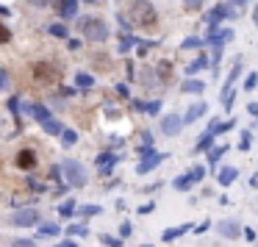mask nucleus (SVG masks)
Instances as JSON below:
<instances>
[{"instance_id": "cd10ccee", "label": "nucleus", "mask_w": 258, "mask_h": 247, "mask_svg": "<svg viewBox=\"0 0 258 247\" xmlns=\"http://www.w3.org/2000/svg\"><path fill=\"white\" fill-rule=\"evenodd\" d=\"M61 142H64V145H75L78 134H75V131H61Z\"/></svg>"}, {"instance_id": "0eeeda50", "label": "nucleus", "mask_w": 258, "mask_h": 247, "mask_svg": "<svg viewBox=\"0 0 258 247\" xmlns=\"http://www.w3.org/2000/svg\"><path fill=\"white\" fill-rule=\"evenodd\" d=\"M22 111L28 114V117H34V120H39V122H42V128L53 120V117H50V111L45 106H39V103H25V106H22Z\"/></svg>"}, {"instance_id": "a19ab883", "label": "nucleus", "mask_w": 258, "mask_h": 247, "mask_svg": "<svg viewBox=\"0 0 258 247\" xmlns=\"http://www.w3.org/2000/svg\"><path fill=\"white\" fill-rule=\"evenodd\" d=\"M131 45H133V39H131V36H125V39H122V45H119V50H128Z\"/></svg>"}, {"instance_id": "a211bd4d", "label": "nucleus", "mask_w": 258, "mask_h": 247, "mask_svg": "<svg viewBox=\"0 0 258 247\" xmlns=\"http://www.w3.org/2000/svg\"><path fill=\"white\" fill-rule=\"evenodd\" d=\"M236 167H222V170H219V184L222 186H230L233 184V181H236Z\"/></svg>"}, {"instance_id": "79ce46f5", "label": "nucleus", "mask_w": 258, "mask_h": 247, "mask_svg": "<svg viewBox=\"0 0 258 247\" xmlns=\"http://www.w3.org/2000/svg\"><path fill=\"white\" fill-rule=\"evenodd\" d=\"M117 92L122 95V98H128V86H125V84H119V86H117Z\"/></svg>"}, {"instance_id": "1a4fd4ad", "label": "nucleus", "mask_w": 258, "mask_h": 247, "mask_svg": "<svg viewBox=\"0 0 258 247\" xmlns=\"http://www.w3.org/2000/svg\"><path fill=\"white\" fill-rule=\"evenodd\" d=\"M225 17H233V6H230V3H219V6H216L214 11L206 17V20H208L211 28H216V22H222Z\"/></svg>"}, {"instance_id": "9b49d317", "label": "nucleus", "mask_w": 258, "mask_h": 247, "mask_svg": "<svg viewBox=\"0 0 258 247\" xmlns=\"http://www.w3.org/2000/svg\"><path fill=\"white\" fill-rule=\"evenodd\" d=\"M233 36H236V34H233L230 28H228V31H211V36L206 39V42H211L214 48H222V45H225V42H230Z\"/></svg>"}, {"instance_id": "8fccbe9b", "label": "nucleus", "mask_w": 258, "mask_h": 247, "mask_svg": "<svg viewBox=\"0 0 258 247\" xmlns=\"http://www.w3.org/2000/svg\"><path fill=\"white\" fill-rule=\"evenodd\" d=\"M145 247H150V245H145Z\"/></svg>"}, {"instance_id": "20e7f679", "label": "nucleus", "mask_w": 258, "mask_h": 247, "mask_svg": "<svg viewBox=\"0 0 258 247\" xmlns=\"http://www.w3.org/2000/svg\"><path fill=\"white\" fill-rule=\"evenodd\" d=\"M61 172H64V178H67V184H70V186H75V189L86 186V172H84V167H81L78 161L67 158V161L61 164Z\"/></svg>"}, {"instance_id": "37998d69", "label": "nucleus", "mask_w": 258, "mask_h": 247, "mask_svg": "<svg viewBox=\"0 0 258 247\" xmlns=\"http://www.w3.org/2000/svg\"><path fill=\"white\" fill-rule=\"evenodd\" d=\"M195 231H197V233H206V231H208V222H200V225H197Z\"/></svg>"}, {"instance_id": "c756f323", "label": "nucleus", "mask_w": 258, "mask_h": 247, "mask_svg": "<svg viewBox=\"0 0 258 247\" xmlns=\"http://www.w3.org/2000/svg\"><path fill=\"white\" fill-rule=\"evenodd\" d=\"M50 34H53V36H61V39H64V36H67V28H64L61 22H56V25H50Z\"/></svg>"}, {"instance_id": "f3484780", "label": "nucleus", "mask_w": 258, "mask_h": 247, "mask_svg": "<svg viewBox=\"0 0 258 247\" xmlns=\"http://www.w3.org/2000/svg\"><path fill=\"white\" fill-rule=\"evenodd\" d=\"M75 6H78V0H58V11H61L64 20L75 17Z\"/></svg>"}, {"instance_id": "473e14b6", "label": "nucleus", "mask_w": 258, "mask_h": 247, "mask_svg": "<svg viewBox=\"0 0 258 247\" xmlns=\"http://www.w3.org/2000/svg\"><path fill=\"white\" fill-rule=\"evenodd\" d=\"M8 39H11V31H8L6 25H3V22H0V45H6Z\"/></svg>"}, {"instance_id": "6ab92c4d", "label": "nucleus", "mask_w": 258, "mask_h": 247, "mask_svg": "<svg viewBox=\"0 0 258 247\" xmlns=\"http://www.w3.org/2000/svg\"><path fill=\"white\" fill-rule=\"evenodd\" d=\"M155 72H158V81H161V84H167L169 78H172V64H169L167 58H164V61H161L158 67H155Z\"/></svg>"}, {"instance_id": "58836bf2", "label": "nucleus", "mask_w": 258, "mask_h": 247, "mask_svg": "<svg viewBox=\"0 0 258 247\" xmlns=\"http://www.w3.org/2000/svg\"><path fill=\"white\" fill-rule=\"evenodd\" d=\"M153 208H155L153 203H145V205H139V214H150V211H153Z\"/></svg>"}, {"instance_id": "39448f33", "label": "nucleus", "mask_w": 258, "mask_h": 247, "mask_svg": "<svg viewBox=\"0 0 258 247\" xmlns=\"http://www.w3.org/2000/svg\"><path fill=\"white\" fill-rule=\"evenodd\" d=\"M203 178H206V167H192V170H189V175L175 178V181H172V186H175L178 192H186L189 186H192V184H197V181H203Z\"/></svg>"}, {"instance_id": "6e6552de", "label": "nucleus", "mask_w": 258, "mask_h": 247, "mask_svg": "<svg viewBox=\"0 0 258 247\" xmlns=\"http://www.w3.org/2000/svg\"><path fill=\"white\" fill-rule=\"evenodd\" d=\"M181 128H183V120L178 117V114H167V117L161 120V134L164 136H175Z\"/></svg>"}, {"instance_id": "4be33fe9", "label": "nucleus", "mask_w": 258, "mask_h": 247, "mask_svg": "<svg viewBox=\"0 0 258 247\" xmlns=\"http://www.w3.org/2000/svg\"><path fill=\"white\" fill-rule=\"evenodd\" d=\"M61 233V228L56 225V222H45V225H39V236H58Z\"/></svg>"}, {"instance_id": "f8f14e48", "label": "nucleus", "mask_w": 258, "mask_h": 247, "mask_svg": "<svg viewBox=\"0 0 258 247\" xmlns=\"http://www.w3.org/2000/svg\"><path fill=\"white\" fill-rule=\"evenodd\" d=\"M216 231L222 233L225 239H239V236H242V228H239V222H219V225H216Z\"/></svg>"}, {"instance_id": "c9c22d12", "label": "nucleus", "mask_w": 258, "mask_h": 247, "mask_svg": "<svg viewBox=\"0 0 258 247\" xmlns=\"http://www.w3.org/2000/svg\"><path fill=\"white\" fill-rule=\"evenodd\" d=\"M200 45H203V39H197V36H192V39H186V42H183V48H200Z\"/></svg>"}, {"instance_id": "ddd939ff", "label": "nucleus", "mask_w": 258, "mask_h": 247, "mask_svg": "<svg viewBox=\"0 0 258 247\" xmlns=\"http://www.w3.org/2000/svg\"><path fill=\"white\" fill-rule=\"evenodd\" d=\"M36 164V153L34 150H20V155H17V167H20V170H31V167H34Z\"/></svg>"}, {"instance_id": "09e8293b", "label": "nucleus", "mask_w": 258, "mask_h": 247, "mask_svg": "<svg viewBox=\"0 0 258 247\" xmlns=\"http://www.w3.org/2000/svg\"><path fill=\"white\" fill-rule=\"evenodd\" d=\"M253 20H256V25H258V8H256V17H253Z\"/></svg>"}, {"instance_id": "5701e85b", "label": "nucleus", "mask_w": 258, "mask_h": 247, "mask_svg": "<svg viewBox=\"0 0 258 247\" xmlns=\"http://www.w3.org/2000/svg\"><path fill=\"white\" fill-rule=\"evenodd\" d=\"M75 84L81 86V89H89V86H95V78H92L89 72H78V75H75Z\"/></svg>"}, {"instance_id": "412c9836", "label": "nucleus", "mask_w": 258, "mask_h": 247, "mask_svg": "<svg viewBox=\"0 0 258 247\" xmlns=\"http://www.w3.org/2000/svg\"><path fill=\"white\" fill-rule=\"evenodd\" d=\"M183 92L200 95V92H206V84H203V81H197V78H192V81H186V84H183Z\"/></svg>"}, {"instance_id": "c03bdc74", "label": "nucleus", "mask_w": 258, "mask_h": 247, "mask_svg": "<svg viewBox=\"0 0 258 247\" xmlns=\"http://www.w3.org/2000/svg\"><path fill=\"white\" fill-rule=\"evenodd\" d=\"M31 3H34V6H50L53 0H31Z\"/></svg>"}, {"instance_id": "c85d7f7f", "label": "nucleus", "mask_w": 258, "mask_h": 247, "mask_svg": "<svg viewBox=\"0 0 258 247\" xmlns=\"http://www.w3.org/2000/svg\"><path fill=\"white\" fill-rule=\"evenodd\" d=\"M256 86H258V75H256V72H250V75H247V81H244V89L250 92V89H256Z\"/></svg>"}, {"instance_id": "b1692460", "label": "nucleus", "mask_w": 258, "mask_h": 247, "mask_svg": "<svg viewBox=\"0 0 258 247\" xmlns=\"http://www.w3.org/2000/svg\"><path fill=\"white\" fill-rule=\"evenodd\" d=\"M211 145H214V134L208 131V134H203V136H200V142H197V153H206V150H208Z\"/></svg>"}, {"instance_id": "72a5a7b5", "label": "nucleus", "mask_w": 258, "mask_h": 247, "mask_svg": "<svg viewBox=\"0 0 258 247\" xmlns=\"http://www.w3.org/2000/svg\"><path fill=\"white\" fill-rule=\"evenodd\" d=\"M206 0H183V8H189V11H195V8H200Z\"/></svg>"}, {"instance_id": "f03ea898", "label": "nucleus", "mask_w": 258, "mask_h": 247, "mask_svg": "<svg viewBox=\"0 0 258 247\" xmlns=\"http://www.w3.org/2000/svg\"><path fill=\"white\" fill-rule=\"evenodd\" d=\"M34 84H39V86H56V84H61V70L53 67L50 61H36L34 64Z\"/></svg>"}, {"instance_id": "f704fd0d", "label": "nucleus", "mask_w": 258, "mask_h": 247, "mask_svg": "<svg viewBox=\"0 0 258 247\" xmlns=\"http://www.w3.org/2000/svg\"><path fill=\"white\" fill-rule=\"evenodd\" d=\"M67 231H70V236H84V233H86V225H70Z\"/></svg>"}, {"instance_id": "2eb2a0df", "label": "nucleus", "mask_w": 258, "mask_h": 247, "mask_svg": "<svg viewBox=\"0 0 258 247\" xmlns=\"http://www.w3.org/2000/svg\"><path fill=\"white\" fill-rule=\"evenodd\" d=\"M203 114H206V103H195V106L186 111V117H181L183 120V125H189V122H195V120H200Z\"/></svg>"}, {"instance_id": "49530a36", "label": "nucleus", "mask_w": 258, "mask_h": 247, "mask_svg": "<svg viewBox=\"0 0 258 247\" xmlns=\"http://www.w3.org/2000/svg\"><path fill=\"white\" fill-rule=\"evenodd\" d=\"M250 114H258V103H250Z\"/></svg>"}, {"instance_id": "e433bc0d", "label": "nucleus", "mask_w": 258, "mask_h": 247, "mask_svg": "<svg viewBox=\"0 0 258 247\" xmlns=\"http://www.w3.org/2000/svg\"><path fill=\"white\" fill-rule=\"evenodd\" d=\"M250 134H247V131H244V134H242V145H239V148H242V150H250Z\"/></svg>"}, {"instance_id": "f257e3e1", "label": "nucleus", "mask_w": 258, "mask_h": 247, "mask_svg": "<svg viewBox=\"0 0 258 247\" xmlns=\"http://www.w3.org/2000/svg\"><path fill=\"white\" fill-rule=\"evenodd\" d=\"M131 17H133V25L153 28L155 20H158V11H155V6L147 3V0H133L131 3Z\"/></svg>"}, {"instance_id": "4468645a", "label": "nucleus", "mask_w": 258, "mask_h": 247, "mask_svg": "<svg viewBox=\"0 0 258 247\" xmlns=\"http://www.w3.org/2000/svg\"><path fill=\"white\" fill-rule=\"evenodd\" d=\"M192 231V225H178V228H167V231L161 233V242H175L178 236H183V233Z\"/></svg>"}, {"instance_id": "393cba45", "label": "nucleus", "mask_w": 258, "mask_h": 247, "mask_svg": "<svg viewBox=\"0 0 258 247\" xmlns=\"http://www.w3.org/2000/svg\"><path fill=\"white\" fill-rule=\"evenodd\" d=\"M239 75H242V64L236 61V64H233V70L228 72V81H225V89H230V86H233V81H236Z\"/></svg>"}, {"instance_id": "3c124183", "label": "nucleus", "mask_w": 258, "mask_h": 247, "mask_svg": "<svg viewBox=\"0 0 258 247\" xmlns=\"http://www.w3.org/2000/svg\"><path fill=\"white\" fill-rule=\"evenodd\" d=\"M89 3H92V0H89Z\"/></svg>"}, {"instance_id": "a878e982", "label": "nucleus", "mask_w": 258, "mask_h": 247, "mask_svg": "<svg viewBox=\"0 0 258 247\" xmlns=\"http://www.w3.org/2000/svg\"><path fill=\"white\" fill-rule=\"evenodd\" d=\"M61 217H70V214H75V200H67V203H61Z\"/></svg>"}, {"instance_id": "2f4dec72", "label": "nucleus", "mask_w": 258, "mask_h": 247, "mask_svg": "<svg viewBox=\"0 0 258 247\" xmlns=\"http://www.w3.org/2000/svg\"><path fill=\"white\" fill-rule=\"evenodd\" d=\"M81 214H84V217H95V214H100V205H84Z\"/></svg>"}, {"instance_id": "4c0bfd02", "label": "nucleus", "mask_w": 258, "mask_h": 247, "mask_svg": "<svg viewBox=\"0 0 258 247\" xmlns=\"http://www.w3.org/2000/svg\"><path fill=\"white\" fill-rule=\"evenodd\" d=\"M14 247H36V242L34 239H17Z\"/></svg>"}, {"instance_id": "a18cd8bd", "label": "nucleus", "mask_w": 258, "mask_h": 247, "mask_svg": "<svg viewBox=\"0 0 258 247\" xmlns=\"http://www.w3.org/2000/svg\"><path fill=\"white\" fill-rule=\"evenodd\" d=\"M247 0H230V6H244Z\"/></svg>"}, {"instance_id": "7c9ffc66", "label": "nucleus", "mask_w": 258, "mask_h": 247, "mask_svg": "<svg viewBox=\"0 0 258 247\" xmlns=\"http://www.w3.org/2000/svg\"><path fill=\"white\" fill-rule=\"evenodd\" d=\"M145 111L147 114H158L161 111V103H158V100H150V103H145Z\"/></svg>"}, {"instance_id": "bb28decb", "label": "nucleus", "mask_w": 258, "mask_h": 247, "mask_svg": "<svg viewBox=\"0 0 258 247\" xmlns=\"http://www.w3.org/2000/svg\"><path fill=\"white\" fill-rule=\"evenodd\" d=\"M206 64H208V58H206V56L195 58V61L189 64V72H197V70H203V67H206Z\"/></svg>"}, {"instance_id": "dca6fc26", "label": "nucleus", "mask_w": 258, "mask_h": 247, "mask_svg": "<svg viewBox=\"0 0 258 247\" xmlns=\"http://www.w3.org/2000/svg\"><path fill=\"white\" fill-rule=\"evenodd\" d=\"M114 164H117V155H114V153H100L98 155V167H103V175H108V172H111Z\"/></svg>"}, {"instance_id": "7ed1b4c3", "label": "nucleus", "mask_w": 258, "mask_h": 247, "mask_svg": "<svg viewBox=\"0 0 258 247\" xmlns=\"http://www.w3.org/2000/svg\"><path fill=\"white\" fill-rule=\"evenodd\" d=\"M81 31H84V36L92 39V42H103L105 36H108V25L100 17H84L81 20Z\"/></svg>"}, {"instance_id": "423d86ee", "label": "nucleus", "mask_w": 258, "mask_h": 247, "mask_svg": "<svg viewBox=\"0 0 258 247\" xmlns=\"http://www.w3.org/2000/svg\"><path fill=\"white\" fill-rule=\"evenodd\" d=\"M36 222H39L36 208H22V211H17L11 217V225H17V228H28V225H36Z\"/></svg>"}, {"instance_id": "9d476101", "label": "nucleus", "mask_w": 258, "mask_h": 247, "mask_svg": "<svg viewBox=\"0 0 258 247\" xmlns=\"http://www.w3.org/2000/svg\"><path fill=\"white\" fill-rule=\"evenodd\" d=\"M164 158H167L164 153H153V150H150L147 155H142V161H139V167H136V172H150L153 167H158Z\"/></svg>"}, {"instance_id": "aec40b11", "label": "nucleus", "mask_w": 258, "mask_h": 247, "mask_svg": "<svg viewBox=\"0 0 258 247\" xmlns=\"http://www.w3.org/2000/svg\"><path fill=\"white\" fill-rule=\"evenodd\" d=\"M228 145H216V148H214V145H211V148H208V161L211 164H216V161H219V158H222V155L225 153H228Z\"/></svg>"}, {"instance_id": "de8ad7c7", "label": "nucleus", "mask_w": 258, "mask_h": 247, "mask_svg": "<svg viewBox=\"0 0 258 247\" xmlns=\"http://www.w3.org/2000/svg\"><path fill=\"white\" fill-rule=\"evenodd\" d=\"M58 247H78V245H72V242H64V245H58Z\"/></svg>"}, {"instance_id": "ea45409f", "label": "nucleus", "mask_w": 258, "mask_h": 247, "mask_svg": "<svg viewBox=\"0 0 258 247\" xmlns=\"http://www.w3.org/2000/svg\"><path fill=\"white\" fill-rule=\"evenodd\" d=\"M6 84H8V75L6 70H0V89H6Z\"/></svg>"}]
</instances>
